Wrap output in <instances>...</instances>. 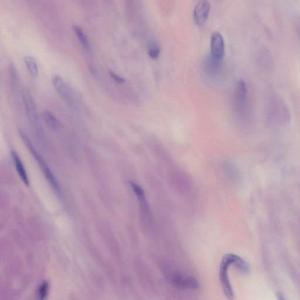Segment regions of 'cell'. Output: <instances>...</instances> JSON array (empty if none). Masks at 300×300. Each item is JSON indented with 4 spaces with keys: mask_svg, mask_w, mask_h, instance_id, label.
Wrapping results in <instances>:
<instances>
[{
    "mask_svg": "<svg viewBox=\"0 0 300 300\" xmlns=\"http://www.w3.org/2000/svg\"><path fill=\"white\" fill-rule=\"evenodd\" d=\"M22 99L23 103H24L26 115H27L31 127H33L37 135L42 136L43 129L40 123L36 103H35L33 96H32L29 90L23 89Z\"/></svg>",
    "mask_w": 300,
    "mask_h": 300,
    "instance_id": "obj_1",
    "label": "cell"
},
{
    "mask_svg": "<svg viewBox=\"0 0 300 300\" xmlns=\"http://www.w3.org/2000/svg\"><path fill=\"white\" fill-rule=\"evenodd\" d=\"M20 136H21L22 140L25 142V144L27 145L29 150L30 151L31 153L33 154L34 159H36L37 162L39 163L40 168H41L46 180H48V181L52 186V188L54 189V191L56 192L57 194H60V189L59 183H58L57 179H55L54 174L52 173V172L48 167V165L46 164L44 160H43L39 152H37V151L35 149L30 139H29L27 135H26L24 132H20Z\"/></svg>",
    "mask_w": 300,
    "mask_h": 300,
    "instance_id": "obj_2",
    "label": "cell"
},
{
    "mask_svg": "<svg viewBox=\"0 0 300 300\" xmlns=\"http://www.w3.org/2000/svg\"><path fill=\"white\" fill-rule=\"evenodd\" d=\"M231 265V262L229 254L226 255L224 256L222 263L220 264V277L223 292L227 299L229 300H234L235 297L234 290H233L228 276V269Z\"/></svg>",
    "mask_w": 300,
    "mask_h": 300,
    "instance_id": "obj_3",
    "label": "cell"
},
{
    "mask_svg": "<svg viewBox=\"0 0 300 300\" xmlns=\"http://www.w3.org/2000/svg\"><path fill=\"white\" fill-rule=\"evenodd\" d=\"M210 10V2L206 0L198 2L194 11V20L195 24L199 27L204 25L208 19Z\"/></svg>",
    "mask_w": 300,
    "mask_h": 300,
    "instance_id": "obj_4",
    "label": "cell"
},
{
    "mask_svg": "<svg viewBox=\"0 0 300 300\" xmlns=\"http://www.w3.org/2000/svg\"><path fill=\"white\" fill-rule=\"evenodd\" d=\"M211 55L215 60H222L225 54L223 38L219 32L215 31L211 37Z\"/></svg>",
    "mask_w": 300,
    "mask_h": 300,
    "instance_id": "obj_5",
    "label": "cell"
},
{
    "mask_svg": "<svg viewBox=\"0 0 300 300\" xmlns=\"http://www.w3.org/2000/svg\"><path fill=\"white\" fill-rule=\"evenodd\" d=\"M234 99L235 103L239 108L243 109L245 107L247 99V89L245 81L243 80H239L236 85Z\"/></svg>",
    "mask_w": 300,
    "mask_h": 300,
    "instance_id": "obj_6",
    "label": "cell"
},
{
    "mask_svg": "<svg viewBox=\"0 0 300 300\" xmlns=\"http://www.w3.org/2000/svg\"><path fill=\"white\" fill-rule=\"evenodd\" d=\"M52 82L55 90L61 98L67 101L71 100L72 96L71 89L60 76H55Z\"/></svg>",
    "mask_w": 300,
    "mask_h": 300,
    "instance_id": "obj_7",
    "label": "cell"
},
{
    "mask_svg": "<svg viewBox=\"0 0 300 300\" xmlns=\"http://www.w3.org/2000/svg\"><path fill=\"white\" fill-rule=\"evenodd\" d=\"M221 68V60H215L211 55L205 57L203 60V69L206 74L215 75L218 74Z\"/></svg>",
    "mask_w": 300,
    "mask_h": 300,
    "instance_id": "obj_8",
    "label": "cell"
},
{
    "mask_svg": "<svg viewBox=\"0 0 300 300\" xmlns=\"http://www.w3.org/2000/svg\"><path fill=\"white\" fill-rule=\"evenodd\" d=\"M11 157H12L14 164H15L17 173H18L19 176L21 178L23 182L27 186L30 185V180H29L27 172H26L24 165L23 164L18 154L15 151H11Z\"/></svg>",
    "mask_w": 300,
    "mask_h": 300,
    "instance_id": "obj_9",
    "label": "cell"
},
{
    "mask_svg": "<svg viewBox=\"0 0 300 300\" xmlns=\"http://www.w3.org/2000/svg\"><path fill=\"white\" fill-rule=\"evenodd\" d=\"M229 257L231 259V265H234L240 273L247 275L250 272L249 265L240 256L229 254Z\"/></svg>",
    "mask_w": 300,
    "mask_h": 300,
    "instance_id": "obj_10",
    "label": "cell"
},
{
    "mask_svg": "<svg viewBox=\"0 0 300 300\" xmlns=\"http://www.w3.org/2000/svg\"><path fill=\"white\" fill-rule=\"evenodd\" d=\"M73 29H74L76 36L78 37V39L80 40L83 48L86 51L90 52L91 51V45H90L88 37H87L86 33H84L83 29L78 25H74Z\"/></svg>",
    "mask_w": 300,
    "mask_h": 300,
    "instance_id": "obj_11",
    "label": "cell"
},
{
    "mask_svg": "<svg viewBox=\"0 0 300 300\" xmlns=\"http://www.w3.org/2000/svg\"><path fill=\"white\" fill-rule=\"evenodd\" d=\"M42 118L45 123L48 125L51 129L57 130L60 127V121L55 116L48 110H44L42 113Z\"/></svg>",
    "mask_w": 300,
    "mask_h": 300,
    "instance_id": "obj_12",
    "label": "cell"
},
{
    "mask_svg": "<svg viewBox=\"0 0 300 300\" xmlns=\"http://www.w3.org/2000/svg\"><path fill=\"white\" fill-rule=\"evenodd\" d=\"M24 60L26 68L32 77L34 78L39 77V69L36 59L33 57L27 56L24 58Z\"/></svg>",
    "mask_w": 300,
    "mask_h": 300,
    "instance_id": "obj_13",
    "label": "cell"
},
{
    "mask_svg": "<svg viewBox=\"0 0 300 300\" xmlns=\"http://www.w3.org/2000/svg\"><path fill=\"white\" fill-rule=\"evenodd\" d=\"M176 285L180 287L196 288L199 286L196 280L192 278H176L174 280Z\"/></svg>",
    "mask_w": 300,
    "mask_h": 300,
    "instance_id": "obj_14",
    "label": "cell"
},
{
    "mask_svg": "<svg viewBox=\"0 0 300 300\" xmlns=\"http://www.w3.org/2000/svg\"><path fill=\"white\" fill-rule=\"evenodd\" d=\"M161 48L158 43L156 41H151L148 44V55L151 59L157 60L160 56Z\"/></svg>",
    "mask_w": 300,
    "mask_h": 300,
    "instance_id": "obj_15",
    "label": "cell"
},
{
    "mask_svg": "<svg viewBox=\"0 0 300 300\" xmlns=\"http://www.w3.org/2000/svg\"><path fill=\"white\" fill-rule=\"evenodd\" d=\"M49 291V285L47 282H43L40 284L38 291V299L39 300H46L47 298Z\"/></svg>",
    "mask_w": 300,
    "mask_h": 300,
    "instance_id": "obj_16",
    "label": "cell"
},
{
    "mask_svg": "<svg viewBox=\"0 0 300 300\" xmlns=\"http://www.w3.org/2000/svg\"><path fill=\"white\" fill-rule=\"evenodd\" d=\"M10 71L11 79H12L14 83L16 84L18 81V72H17L16 67L12 62L10 64Z\"/></svg>",
    "mask_w": 300,
    "mask_h": 300,
    "instance_id": "obj_17",
    "label": "cell"
},
{
    "mask_svg": "<svg viewBox=\"0 0 300 300\" xmlns=\"http://www.w3.org/2000/svg\"><path fill=\"white\" fill-rule=\"evenodd\" d=\"M109 74L110 77H111L112 80L116 81V83L121 84L124 83L125 81H126L123 78H122L120 75L116 74L115 72L110 71Z\"/></svg>",
    "mask_w": 300,
    "mask_h": 300,
    "instance_id": "obj_18",
    "label": "cell"
},
{
    "mask_svg": "<svg viewBox=\"0 0 300 300\" xmlns=\"http://www.w3.org/2000/svg\"><path fill=\"white\" fill-rule=\"evenodd\" d=\"M276 297L278 300H286L282 294L280 292H278L276 293Z\"/></svg>",
    "mask_w": 300,
    "mask_h": 300,
    "instance_id": "obj_19",
    "label": "cell"
}]
</instances>
